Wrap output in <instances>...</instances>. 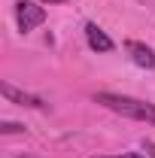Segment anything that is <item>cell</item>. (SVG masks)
Masks as SVG:
<instances>
[{"label": "cell", "mask_w": 155, "mask_h": 158, "mask_svg": "<svg viewBox=\"0 0 155 158\" xmlns=\"http://www.w3.org/2000/svg\"><path fill=\"white\" fill-rule=\"evenodd\" d=\"M94 100L100 106L113 110L125 118H134V122H146V125H155V103L140 98H128V94H113V91H97Z\"/></svg>", "instance_id": "1"}, {"label": "cell", "mask_w": 155, "mask_h": 158, "mask_svg": "<svg viewBox=\"0 0 155 158\" xmlns=\"http://www.w3.org/2000/svg\"><path fill=\"white\" fill-rule=\"evenodd\" d=\"M15 21H19V31L21 34H31L34 27H40L46 21V9L31 3V0H19L15 3Z\"/></svg>", "instance_id": "2"}, {"label": "cell", "mask_w": 155, "mask_h": 158, "mask_svg": "<svg viewBox=\"0 0 155 158\" xmlns=\"http://www.w3.org/2000/svg\"><path fill=\"white\" fill-rule=\"evenodd\" d=\"M0 91H3V98L9 100V103H19V106H31V110H46V100L37 98V94H27V91H21L15 88L12 82H0Z\"/></svg>", "instance_id": "3"}, {"label": "cell", "mask_w": 155, "mask_h": 158, "mask_svg": "<svg viewBox=\"0 0 155 158\" xmlns=\"http://www.w3.org/2000/svg\"><path fill=\"white\" fill-rule=\"evenodd\" d=\"M125 52L131 55V61H134L137 67H143V70H152V67H155V52L146 46V43L128 40V43H125Z\"/></svg>", "instance_id": "4"}, {"label": "cell", "mask_w": 155, "mask_h": 158, "mask_svg": "<svg viewBox=\"0 0 155 158\" xmlns=\"http://www.w3.org/2000/svg\"><path fill=\"white\" fill-rule=\"evenodd\" d=\"M85 40H88V46H91L94 52H113V40L107 37L94 21H88V24H85Z\"/></svg>", "instance_id": "5"}, {"label": "cell", "mask_w": 155, "mask_h": 158, "mask_svg": "<svg viewBox=\"0 0 155 158\" xmlns=\"http://www.w3.org/2000/svg\"><path fill=\"white\" fill-rule=\"evenodd\" d=\"M0 131H3V134H19V131H24V125H19V122H3Z\"/></svg>", "instance_id": "6"}, {"label": "cell", "mask_w": 155, "mask_h": 158, "mask_svg": "<svg viewBox=\"0 0 155 158\" xmlns=\"http://www.w3.org/2000/svg\"><path fill=\"white\" fill-rule=\"evenodd\" d=\"M143 152H146L149 158H155V143L152 140H143Z\"/></svg>", "instance_id": "7"}, {"label": "cell", "mask_w": 155, "mask_h": 158, "mask_svg": "<svg viewBox=\"0 0 155 158\" xmlns=\"http://www.w3.org/2000/svg\"><path fill=\"white\" fill-rule=\"evenodd\" d=\"M94 158H146V155H137V152H125V155H94Z\"/></svg>", "instance_id": "8"}, {"label": "cell", "mask_w": 155, "mask_h": 158, "mask_svg": "<svg viewBox=\"0 0 155 158\" xmlns=\"http://www.w3.org/2000/svg\"><path fill=\"white\" fill-rule=\"evenodd\" d=\"M52 3H64V0H52Z\"/></svg>", "instance_id": "9"}]
</instances>
